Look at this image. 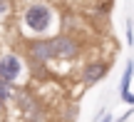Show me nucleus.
I'll return each instance as SVG.
<instances>
[{
  "instance_id": "obj_5",
  "label": "nucleus",
  "mask_w": 134,
  "mask_h": 122,
  "mask_svg": "<svg viewBox=\"0 0 134 122\" xmlns=\"http://www.w3.org/2000/svg\"><path fill=\"white\" fill-rule=\"evenodd\" d=\"M104 75H107V62H102V60H97V62H90L85 70H82V80H85L87 85L99 82Z\"/></svg>"
},
{
  "instance_id": "obj_11",
  "label": "nucleus",
  "mask_w": 134,
  "mask_h": 122,
  "mask_svg": "<svg viewBox=\"0 0 134 122\" xmlns=\"http://www.w3.org/2000/svg\"><path fill=\"white\" fill-rule=\"evenodd\" d=\"M0 107H3V102H0Z\"/></svg>"
},
{
  "instance_id": "obj_2",
  "label": "nucleus",
  "mask_w": 134,
  "mask_h": 122,
  "mask_svg": "<svg viewBox=\"0 0 134 122\" xmlns=\"http://www.w3.org/2000/svg\"><path fill=\"white\" fill-rule=\"evenodd\" d=\"M20 72H23V65H20V57L15 52L0 55V82H5V85L13 87V85L18 82Z\"/></svg>"
},
{
  "instance_id": "obj_6",
  "label": "nucleus",
  "mask_w": 134,
  "mask_h": 122,
  "mask_svg": "<svg viewBox=\"0 0 134 122\" xmlns=\"http://www.w3.org/2000/svg\"><path fill=\"white\" fill-rule=\"evenodd\" d=\"M132 70H134V65L132 62H127V67H124V75H122V100H124L127 105H132L134 102V97H132V92H129V85H132Z\"/></svg>"
},
{
  "instance_id": "obj_10",
  "label": "nucleus",
  "mask_w": 134,
  "mask_h": 122,
  "mask_svg": "<svg viewBox=\"0 0 134 122\" xmlns=\"http://www.w3.org/2000/svg\"><path fill=\"white\" fill-rule=\"evenodd\" d=\"M99 122H112V115H102V117H99Z\"/></svg>"
},
{
  "instance_id": "obj_7",
  "label": "nucleus",
  "mask_w": 134,
  "mask_h": 122,
  "mask_svg": "<svg viewBox=\"0 0 134 122\" xmlns=\"http://www.w3.org/2000/svg\"><path fill=\"white\" fill-rule=\"evenodd\" d=\"M13 87L10 85H5V82H0V102H8V100H13Z\"/></svg>"
},
{
  "instance_id": "obj_4",
  "label": "nucleus",
  "mask_w": 134,
  "mask_h": 122,
  "mask_svg": "<svg viewBox=\"0 0 134 122\" xmlns=\"http://www.w3.org/2000/svg\"><path fill=\"white\" fill-rule=\"evenodd\" d=\"M27 55H30V60H32L35 65H45V62H50V60H55L50 40H32V43L27 45Z\"/></svg>"
},
{
  "instance_id": "obj_1",
  "label": "nucleus",
  "mask_w": 134,
  "mask_h": 122,
  "mask_svg": "<svg viewBox=\"0 0 134 122\" xmlns=\"http://www.w3.org/2000/svg\"><path fill=\"white\" fill-rule=\"evenodd\" d=\"M52 18H55V13H52L50 5L32 3V5H27L25 13H23V28L27 30L30 35H45L52 28Z\"/></svg>"
},
{
  "instance_id": "obj_8",
  "label": "nucleus",
  "mask_w": 134,
  "mask_h": 122,
  "mask_svg": "<svg viewBox=\"0 0 134 122\" xmlns=\"http://www.w3.org/2000/svg\"><path fill=\"white\" fill-rule=\"evenodd\" d=\"M8 10H10V3H8V0H0V15L8 13Z\"/></svg>"
},
{
  "instance_id": "obj_3",
  "label": "nucleus",
  "mask_w": 134,
  "mask_h": 122,
  "mask_svg": "<svg viewBox=\"0 0 134 122\" xmlns=\"http://www.w3.org/2000/svg\"><path fill=\"white\" fill-rule=\"evenodd\" d=\"M50 45H52V52L55 57L60 60H72L77 57V40L70 38V35H57V38H50Z\"/></svg>"
},
{
  "instance_id": "obj_9",
  "label": "nucleus",
  "mask_w": 134,
  "mask_h": 122,
  "mask_svg": "<svg viewBox=\"0 0 134 122\" xmlns=\"http://www.w3.org/2000/svg\"><path fill=\"white\" fill-rule=\"evenodd\" d=\"M129 117H132V110H127V112H124V115H122V117H119V120H117V122H127V120H129ZM112 122H114V120H112Z\"/></svg>"
}]
</instances>
